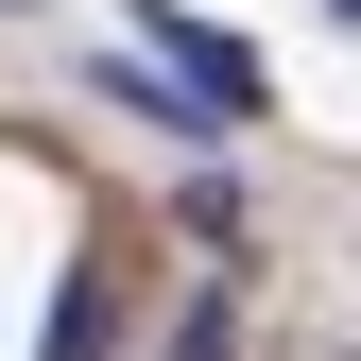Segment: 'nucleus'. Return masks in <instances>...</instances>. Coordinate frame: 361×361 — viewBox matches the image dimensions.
<instances>
[{"instance_id":"1","label":"nucleus","mask_w":361,"mask_h":361,"mask_svg":"<svg viewBox=\"0 0 361 361\" xmlns=\"http://www.w3.org/2000/svg\"><path fill=\"white\" fill-rule=\"evenodd\" d=\"M155 52H172V69H190V86H207V104H224V121H241V104H258V52H241V35H207V18H172V0H155Z\"/></svg>"}]
</instances>
